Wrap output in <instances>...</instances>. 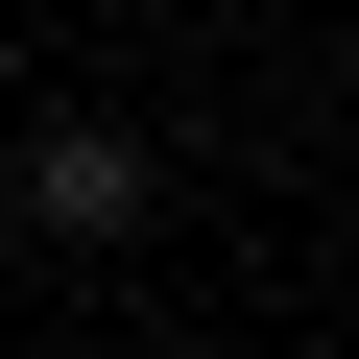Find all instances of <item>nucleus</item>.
<instances>
[{"label":"nucleus","instance_id":"f257e3e1","mask_svg":"<svg viewBox=\"0 0 359 359\" xmlns=\"http://www.w3.org/2000/svg\"><path fill=\"white\" fill-rule=\"evenodd\" d=\"M144 192H168V168H144L120 120H48V144H25V216H48V240H120Z\"/></svg>","mask_w":359,"mask_h":359}]
</instances>
